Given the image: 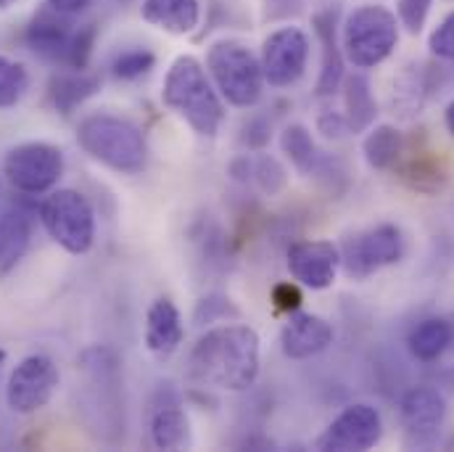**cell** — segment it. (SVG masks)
<instances>
[{"label":"cell","mask_w":454,"mask_h":452,"mask_svg":"<svg viewBox=\"0 0 454 452\" xmlns=\"http://www.w3.org/2000/svg\"><path fill=\"white\" fill-rule=\"evenodd\" d=\"M262 339L251 326L225 323L209 329L188 354L191 381L207 389L246 392L259 378Z\"/></svg>","instance_id":"cell-1"},{"label":"cell","mask_w":454,"mask_h":452,"mask_svg":"<svg viewBox=\"0 0 454 452\" xmlns=\"http://www.w3.org/2000/svg\"><path fill=\"white\" fill-rule=\"evenodd\" d=\"M82 416L88 429L106 445L124 440V397H121V362L109 346H88L80 354Z\"/></svg>","instance_id":"cell-2"},{"label":"cell","mask_w":454,"mask_h":452,"mask_svg":"<svg viewBox=\"0 0 454 452\" xmlns=\"http://www.w3.org/2000/svg\"><path fill=\"white\" fill-rule=\"evenodd\" d=\"M161 101L201 138H215L225 119L223 96L196 56H177L172 61L161 85Z\"/></svg>","instance_id":"cell-3"},{"label":"cell","mask_w":454,"mask_h":452,"mask_svg":"<svg viewBox=\"0 0 454 452\" xmlns=\"http://www.w3.org/2000/svg\"><path fill=\"white\" fill-rule=\"evenodd\" d=\"M80 148L98 164L119 175H137L148 162V140L143 130L114 114H90L77 124Z\"/></svg>","instance_id":"cell-4"},{"label":"cell","mask_w":454,"mask_h":452,"mask_svg":"<svg viewBox=\"0 0 454 452\" xmlns=\"http://www.w3.org/2000/svg\"><path fill=\"white\" fill-rule=\"evenodd\" d=\"M207 72L223 96L235 109H251L262 101L264 72L262 61L240 40H217L207 53Z\"/></svg>","instance_id":"cell-5"},{"label":"cell","mask_w":454,"mask_h":452,"mask_svg":"<svg viewBox=\"0 0 454 452\" xmlns=\"http://www.w3.org/2000/svg\"><path fill=\"white\" fill-rule=\"evenodd\" d=\"M399 43V19L380 3L354 8L340 32V48L348 64L356 69L380 67Z\"/></svg>","instance_id":"cell-6"},{"label":"cell","mask_w":454,"mask_h":452,"mask_svg":"<svg viewBox=\"0 0 454 452\" xmlns=\"http://www.w3.org/2000/svg\"><path fill=\"white\" fill-rule=\"evenodd\" d=\"M40 223L45 233L69 254H88L96 241V210L74 188H59L43 199Z\"/></svg>","instance_id":"cell-7"},{"label":"cell","mask_w":454,"mask_h":452,"mask_svg":"<svg viewBox=\"0 0 454 452\" xmlns=\"http://www.w3.org/2000/svg\"><path fill=\"white\" fill-rule=\"evenodd\" d=\"M3 175L19 194H48L64 175V151L43 140L19 143L3 159Z\"/></svg>","instance_id":"cell-8"},{"label":"cell","mask_w":454,"mask_h":452,"mask_svg":"<svg viewBox=\"0 0 454 452\" xmlns=\"http://www.w3.org/2000/svg\"><path fill=\"white\" fill-rule=\"evenodd\" d=\"M404 257V235L391 223L372 226L348 235L340 246L343 273L354 281H364L383 267L396 265Z\"/></svg>","instance_id":"cell-9"},{"label":"cell","mask_w":454,"mask_h":452,"mask_svg":"<svg viewBox=\"0 0 454 452\" xmlns=\"http://www.w3.org/2000/svg\"><path fill=\"white\" fill-rule=\"evenodd\" d=\"M312 40L301 27H280L270 32L262 43V72L264 83L272 88H291L296 85L309 64Z\"/></svg>","instance_id":"cell-10"},{"label":"cell","mask_w":454,"mask_h":452,"mask_svg":"<svg viewBox=\"0 0 454 452\" xmlns=\"http://www.w3.org/2000/svg\"><path fill=\"white\" fill-rule=\"evenodd\" d=\"M59 389V368L45 354L24 357L8 376L5 402L19 416H32L43 410Z\"/></svg>","instance_id":"cell-11"},{"label":"cell","mask_w":454,"mask_h":452,"mask_svg":"<svg viewBox=\"0 0 454 452\" xmlns=\"http://www.w3.org/2000/svg\"><path fill=\"white\" fill-rule=\"evenodd\" d=\"M383 440V418L367 402L343 408L315 440V450L323 452H367Z\"/></svg>","instance_id":"cell-12"},{"label":"cell","mask_w":454,"mask_h":452,"mask_svg":"<svg viewBox=\"0 0 454 452\" xmlns=\"http://www.w3.org/2000/svg\"><path fill=\"white\" fill-rule=\"evenodd\" d=\"M399 418L404 437L412 448L436 445L444 421H447V400L434 386H415L402 397Z\"/></svg>","instance_id":"cell-13"},{"label":"cell","mask_w":454,"mask_h":452,"mask_svg":"<svg viewBox=\"0 0 454 452\" xmlns=\"http://www.w3.org/2000/svg\"><path fill=\"white\" fill-rule=\"evenodd\" d=\"M340 251L331 241H296L288 246V270L294 281L312 291H325L336 283Z\"/></svg>","instance_id":"cell-14"},{"label":"cell","mask_w":454,"mask_h":452,"mask_svg":"<svg viewBox=\"0 0 454 452\" xmlns=\"http://www.w3.org/2000/svg\"><path fill=\"white\" fill-rule=\"evenodd\" d=\"M312 29L317 35L320 43V77H317V96L328 99L333 93H339L346 77V56L340 48L339 37V11L336 8H325L317 11L312 16Z\"/></svg>","instance_id":"cell-15"},{"label":"cell","mask_w":454,"mask_h":452,"mask_svg":"<svg viewBox=\"0 0 454 452\" xmlns=\"http://www.w3.org/2000/svg\"><path fill=\"white\" fill-rule=\"evenodd\" d=\"M333 339L336 331L325 318L315 313H294L280 331V349L288 360H309L325 352Z\"/></svg>","instance_id":"cell-16"},{"label":"cell","mask_w":454,"mask_h":452,"mask_svg":"<svg viewBox=\"0 0 454 452\" xmlns=\"http://www.w3.org/2000/svg\"><path fill=\"white\" fill-rule=\"evenodd\" d=\"M72 32H74V27L67 19V13H59L48 5V8L37 11L29 19V24L24 27V43L35 56H40L45 61L64 64Z\"/></svg>","instance_id":"cell-17"},{"label":"cell","mask_w":454,"mask_h":452,"mask_svg":"<svg viewBox=\"0 0 454 452\" xmlns=\"http://www.w3.org/2000/svg\"><path fill=\"white\" fill-rule=\"evenodd\" d=\"M148 434L156 450H180L191 442V424L180 400L167 389L161 392L148 413Z\"/></svg>","instance_id":"cell-18"},{"label":"cell","mask_w":454,"mask_h":452,"mask_svg":"<svg viewBox=\"0 0 454 452\" xmlns=\"http://www.w3.org/2000/svg\"><path fill=\"white\" fill-rule=\"evenodd\" d=\"M183 315L177 305L167 297H159L151 302L145 313V346L153 357L167 360L172 357L183 344Z\"/></svg>","instance_id":"cell-19"},{"label":"cell","mask_w":454,"mask_h":452,"mask_svg":"<svg viewBox=\"0 0 454 452\" xmlns=\"http://www.w3.org/2000/svg\"><path fill=\"white\" fill-rule=\"evenodd\" d=\"M143 19L169 35H191L201 21V0H143Z\"/></svg>","instance_id":"cell-20"},{"label":"cell","mask_w":454,"mask_h":452,"mask_svg":"<svg viewBox=\"0 0 454 452\" xmlns=\"http://www.w3.org/2000/svg\"><path fill=\"white\" fill-rule=\"evenodd\" d=\"M343 116L348 122L351 135L367 132L375 124L378 116V101L372 96V85L364 72H351L343 77Z\"/></svg>","instance_id":"cell-21"},{"label":"cell","mask_w":454,"mask_h":452,"mask_svg":"<svg viewBox=\"0 0 454 452\" xmlns=\"http://www.w3.org/2000/svg\"><path fill=\"white\" fill-rule=\"evenodd\" d=\"M32 241V218L24 207H8L0 215V275H8Z\"/></svg>","instance_id":"cell-22"},{"label":"cell","mask_w":454,"mask_h":452,"mask_svg":"<svg viewBox=\"0 0 454 452\" xmlns=\"http://www.w3.org/2000/svg\"><path fill=\"white\" fill-rule=\"evenodd\" d=\"M98 91H101V77L90 75L88 69L85 72L72 69V72L53 75L51 83H48V99H51L53 109L61 114L77 112Z\"/></svg>","instance_id":"cell-23"},{"label":"cell","mask_w":454,"mask_h":452,"mask_svg":"<svg viewBox=\"0 0 454 452\" xmlns=\"http://www.w3.org/2000/svg\"><path fill=\"white\" fill-rule=\"evenodd\" d=\"M454 329L444 318H426L420 321L410 337H407V349L418 362H436L444 357V352L452 346Z\"/></svg>","instance_id":"cell-24"},{"label":"cell","mask_w":454,"mask_h":452,"mask_svg":"<svg viewBox=\"0 0 454 452\" xmlns=\"http://www.w3.org/2000/svg\"><path fill=\"white\" fill-rule=\"evenodd\" d=\"M362 154L367 167L372 170H391L402 156V132L394 124L370 127L362 140Z\"/></svg>","instance_id":"cell-25"},{"label":"cell","mask_w":454,"mask_h":452,"mask_svg":"<svg viewBox=\"0 0 454 452\" xmlns=\"http://www.w3.org/2000/svg\"><path fill=\"white\" fill-rule=\"evenodd\" d=\"M280 148L288 156V162L301 172V175H312V170L320 162V148L309 132V127L294 122L280 132Z\"/></svg>","instance_id":"cell-26"},{"label":"cell","mask_w":454,"mask_h":452,"mask_svg":"<svg viewBox=\"0 0 454 452\" xmlns=\"http://www.w3.org/2000/svg\"><path fill=\"white\" fill-rule=\"evenodd\" d=\"M29 91V72L24 64L0 53V109L16 107Z\"/></svg>","instance_id":"cell-27"},{"label":"cell","mask_w":454,"mask_h":452,"mask_svg":"<svg viewBox=\"0 0 454 452\" xmlns=\"http://www.w3.org/2000/svg\"><path fill=\"white\" fill-rule=\"evenodd\" d=\"M251 183L264 196H278L288 186V172H286V167L275 156H259V159H254Z\"/></svg>","instance_id":"cell-28"},{"label":"cell","mask_w":454,"mask_h":452,"mask_svg":"<svg viewBox=\"0 0 454 452\" xmlns=\"http://www.w3.org/2000/svg\"><path fill=\"white\" fill-rule=\"evenodd\" d=\"M153 67H156V56L148 48H129V51H121L114 59L112 72L116 80L132 83V80L145 77Z\"/></svg>","instance_id":"cell-29"},{"label":"cell","mask_w":454,"mask_h":452,"mask_svg":"<svg viewBox=\"0 0 454 452\" xmlns=\"http://www.w3.org/2000/svg\"><path fill=\"white\" fill-rule=\"evenodd\" d=\"M96 40H98L96 24H85V27L74 29L72 32V40H69V48H67V56H64V67L77 69V72H85L90 67Z\"/></svg>","instance_id":"cell-30"},{"label":"cell","mask_w":454,"mask_h":452,"mask_svg":"<svg viewBox=\"0 0 454 452\" xmlns=\"http://www.w3.org/2000/svg\"><path fill=\"white\" fill-rule=\"evenodd\" d=\"M404 180L415 188V191H423V194H434L444 186L447 175L442 170V164L436 159H412L407 167H404Z\"/></svg>","instance_id":"cell-31"},{"label":"cell","mask_w":454,"mask_h":452,"mask_svg":"<svg viewBox=\"0 0 454 452\" xmlns=\"http://www.w3.org/2000/svg\"><path fill=\"white\" fill-rule=\"evenodd\" d=\"M312 175L320 180V186L328 191V194H333V196H340L346 188H348V183H351V178H348V170H346V164L340 162L339 156H323L320 154V162H317V167L312 170Z\"/></svg>","instance_id":"cell-32"},{"label":"cell","mask_w":454,"mask_h":452,"mask_svg":"<svg viewBox=\"0 0 454 452\" xmlns=\"http://www.w3.org/2000/svg\"><path fill=\"white\" fill-rule=\"evenodd\" d=\"M227 318H238L235 305L227 299L225 294H209L204 299H199L196 313H193V323L196 326H209V323H220Z\"/></svg>","instance_id":"cell-33"},{"label":"cell","mask_w":454,"mask_h":452,"mask_svg":"<svg viewBox=\"0 0 454 452\" xmlns=\"http://www.w3.org/2000/svg\"><path fill=\"white\" fill-rule=\"evenodd\" d=\"M434 0H396V19L410 35H420L428 16H431Z\"/></svg>","instance_id":"cell-34"},{"label":"cell","mask_w":454,"mask_h":452,"mask_svg":"<svg viewBox=\"0 0 454 452\" xmlns=\"http://www.w3.org/2000/svg\"><path fill=\"white\" fill-rule=\"evenodd\" d=\"M428 48L436 59L454 64V11H450L428 37Z\"/></svg>","instance_id":"cell-35"},{"label":"cell","mask_w":454,"mask_h":452,"mask_svg":"<svg viewBox=\"0 0 454 452\" xmlns=\"http://www.w3.org/2000/svg\"><path fill=\"white\" fill-rule=\"evenodd\" d=\"M272 140V122L267 116H248L240 127V143L248 151H264Z\"/></svg>","instance_id":"cell-36"},{"label":"cell","mask_w":454,"mask_h":452,"mask_svg":"<svg viewBox=\"0 0 454 452\" xmlns=\"http://www.w3.org/2000/svg\"><path fill=\"white\" fill-rule=\"evenodd\" d=\"M272 305L278 313H286V315H294L301 310V302H304V294L299 289L296 281H283L278 286H272V294H270Z\"/></svg>","instance_id":"cell-37"},{"label":"cell","mask_w":454,"mask_h":452,"mask_svg":"<svg viewBox=\"0 0 454 452\" xmlns=\"http://www.w3.org/2000/svg\"><path fill=\"white\" fill-rule=\"evenodd\" d=\"M317 130L325 135V138H333V140H340L346 135H351L348 130V122L340 112H323L317 116Z\"/></svg>","instance_id":"cell-38"},{"label":"cell","mask_w":454,"mask_h":452,"mask_svg":"<svg viewBox=\"0 0 454 452\" xmlns=\"http://www.w3.org/2000/svg\"><path fill=\"white\" fill-rule=\"evenodd\" d=\"M251 170H254V159H251V156H238V159L230 162L227 175H230L235 183H248V180H251Z\"/></svg>","instance_id":"cell-39"},{"label":"cell","mask_w":454,"mask_h":452,"mask_svg":"<svg viewBox=\"0 0 454 452\" xmlns=\"http://www.w3.org/2000/svg\"><path fill=\"white\" fill-rule=\"evenodd\" d=\"M53 11H59V13H67V16H72V13H80V11H85L93 0H45Z\"/></svg>","instance_id":"cell-40"},{"label":"cell","mask_w":454,"mask_h":452,"mask_svg":"<svg viewBox=\"0 0 454 452\" xmlns=\"http://www.w3.org/2000/svg\"><path fill=\"white\" fill-rule=\"evenodd\" d=\"M444 124H447V130L454 135V101H450L447 109H444Z\"/></svg>","instance_id":"cell-41"},{"label":"cell","mask_w":454,"mask_h":452,"mask_svg":"<svg viewBox=\"0 0 454 452\" xmlns=\"http://www.w3.org/2000/svg\"><path fill=\"white\" fill-rule=\"evenodd\" d=\"M16 0H0V8H8V5H13Z\"/></svg>","instance_id":"cell-42"},{"label":"cell","mask_w":454,"mask_h":452,"mask_svg":"<svg viewBox=\"0 0 454 452\" xmlns=\"http://www.w3.org/2000/svg\"><path fill=\"white\" fill-rule=\"evenodd\" d=\"M3 360H5V352L0 349V365H3Z\"/></svg>","instance_id":"cell-43"}]
</instances>
